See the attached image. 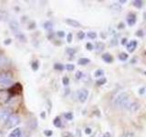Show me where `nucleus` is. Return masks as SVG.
I'll use <instances>...</instances> for the list:
<instances>
[{
	"label": "nucleus",
	"instance_id": "nucleus-38",
	"mask_svg": "<svg viewBox=\"0 0 146 137\" xmlns=\"http://www.w3.org/2000/svg\"><path fill=\"white\" fill-rule=\"evenodd\" d=\"M81 77H82V72L81 71H77V73H76V78H77V79L80 80Z\"/></svg>",
	"mask_w": 146,
	"mask_h": 137
},
{
	"label": "nucleus",
	"instance_id": "nucleus-35",
	"mask_svg": "<svg viewBox=\"0 0 146 137\" xmlns=\"http://www.w3.org/2000/svg\"><path fill=\"white\" fill-rule=\"evenodd\" d=\"M123 137H134V134H133V132H128L124 134V136H123Z\"/></svg>",
	"mask_w": 146,
	"mask_h": 137
},
{
	"label": "nucleus",
	"instance_id": "nucleus-46",
	"mask_svg": "<svg viewBox=\"0 0 146 137\" xmlns=\"http://www.w3.org/2000/svg\"><path fill=\"white\" fill-rule=\"evenodd\" d=\"M2 19V17H1V16H0V20H1Z\"/></svg>",
	"mask_w": 146,
	"mask_h": 137
},
{
	"label": "nucleus",
	"instance_id": "nucleus-45",
	"mask_svg": "<svg viewBox=\"0 0 146 137\" xmlns=\"http://www.w3.org/2000/svg\"><path fill=\"white\" fill-rule=\"evenodd\" d=\"M103 137H110V134L109 132H106L105 134H103Z\"/></svg>",
	"mask_w": 146,
	"mask_h": 137
},
{
	"label": "nucleus",
	"instance_id": "nucleus-47",
	"mask_svg": "<svg viewBox=\"0 0 146 137\" xmlns=\"http://www.w3.org/2000/svg\"><path fill=\"white\" fill-rule=\"evenodd\" d=\"M144 73H145V74H146V71H145V72H144Z\"/></svg>",
	"mask_w": 146,
	"mask_h": 137
},
{
	"label": "nucleus",
	"instance_id": "nucleus-42",
	"mask_svg": "<svg viewBox=\"0 0 146 137\" xmlns=\"http://www.w3.org/2000/svg\"><path fill=\"white\" fill-rule=\"evenodd\" d=\"M126 42H127V39L124 38V39H121V44H122V45H125Z\"/></svg>",
	"mask_w": 146,
	"mask_h": 137
},
{
	"label": "nucleus",
	"instance_id": "nucleus-32",
	"mask_svg": "<svg viewBox=\"0 0 146 137\" xmlns=\"http://www.w3.org/2000/svg\"><path fill=\"white\" fill-rule=\"evenodd\" d=\"M103 75V70H97V71L95 72V77H100Z\"/></svg>",
	"mask_w": 146,
	"mask_h": 137
},
{
	"label": "nucleus",
	"instance_id": "nucleus-4",
	"mask_svg": "<svg viewBox=\"0 0 146 137\" xmlns=\"http://www.w3.org/2000/svg\"><path fill=\"white\" fill-rule=\"evenodd\" d=\"M11 99V95L8 90H0V106L7 104Z\"/></svg>",
	"mask_w": 146,
	"mask_h": 137
},
{
	"label": "nucleus",
	"instance_id": "nucleus-13",
	"mask_svg": "<svg viewBox=\"0 0 146 137\" xmlns=\"http://www.w3.org/2000/svg\"><path fill=\"white\" fill-rule=\"evenodd\" d=\"M22 132H21V129L20 128H15L9 134L8 137H21Z\"/></svg>",
	"mask_w": 146,
	"mask_h": 137
},
{
	"label": "nucleus",
	"instance_id": "nucleus-34",
	"mask_svg": "<svg viewBox=\"0 0 146 137\" xmlns=\"http://www.w3.org/2000/svg\"><path fill=\"white\" fill-rule=\"evenodd\" d=\"M86 49H88V50H92V49H93V46H92V44L90 43V42H88V43L86 44Z\"/></svg>",
	"mask_w": 146,
	"mask_h": 137
},
{
	"label": "nucleus",
	"instance_id": "nucleus-44",
	"mask_svg": "<svg viewBox=\"0 0 146 137\" xmlns=\"http://www.w3.org/2000/svg\"><path fill=\"white\" fill-rule=\"evenodd\" d=\"M144 88H143V89H140V90H139V92L141 93V94H143V93H144Z\"/></svg>",
	"mask_w": 146,
	"mask_h": 137
},
{
	"label": "nucleus",
	"instance_id": "nucleus-39",
	"mask_svg": "<svg viewBox=\"0 0 146 137\" xmlns=\"http://www.w3.org/2000/svg\"><path fill=\"white\" fill-rule=\"evenodd\" d=\"M11 41H12V40H11L10 39H6V40L4 41V44H5V45H9V44L11 43Z\"/></svg>",
	"mask_w": 146,
	"mask_h": 137
},
{
	"label": "nucleus",
	"instance_id": "nucleus-41",
	"mask_svg": "<svg viewBox=\"0 0 146 137\" xmlns=\"http://www.w3.org/2000/svg\"><path fill=\"white\" fill-rule=\"evenodd\" d=\"M136 35H137V36H139V37L143 36V31H141H141H140V30H139V31H137V34H136Z\"/></svg>",
	"mask_w": 146,
	"mask_h": 137
},
{
	"label": "nucleus",
	"instance_id": "nucleus-36",
	"mask_svg": "<svg viewBox=\"0 0 146 137\" xmlns=\"http://www.w3.org/2000/svg\"><path fill=\"white\" fill-rule=\"evenodd\" d=\"M57 35H58V37H59V38H63V37H65V32L64 31H58Z\"/></svg>",
	"mask_w": 146,
	"mask_h": 137
},
{
	"label": "nucleus",
	"instance_id": "nucleus-31",
	"mask_svg": "<svg viewBox=\"0 0 146 137\" xmlns=\"http://www.w3.org/2000/svg\"><path fill=\"white\" fill-rule=\"evenodd\" d=\"M78 38H79V39H83L85 38V33L83 31H80L78 33Z\"/></svg>",
	"mask_w": 146,
	"mask_h": 137
},
{
	"label": "nucleus",
	"instance_id": "nucleus-19",
	"mask_svg": "<svg viewBox=\"0 0 146 137\" xmlns=\"http://www.w3.org/2000/svg\"><path fill=\"white\" fill-rule=\"evenodd\" d=\"M53 124L56 126V127H61L62 125V123H61V120H60V118L59 117H56L54 119V121H53Z\"/></svg>",
	"mask_w": 146,
	"mask_h": 137
},
{
	"label": "nucleus",
	"instance_id": "nucleus-14",
	"mask_svg": "<svg viewBox=\"0 0 146 137\" xmlns=\"http://www.w3.org/2000/svg\"><path fill=\"white\" fill-rule=\"evenodd\" d=\"M136 47H137V41L132 40L127 45V49H128V51H129V52H133L135 50V49H136Z\"/></svg>",
	"mask_w": 146,
	"mask_h": 137
},
{
	"label": "nucleus",
	"instance_id": "nucleus-5",
	"mask_svg": "<svg viewBox=\"0 0 146 137\" xmlns=\"http://www.w3.org/2000/svg\"><path fill=\"white\" fill-rule=\"evenodd\" d=\"M23 90V87L22 85L19 83V82H17V83L13 84L10 88L8 89V92L10 93L11 96H14V95H18L22 92Z\"/></svg>",
	"mask_w": 146,
	"mask_h": 137
},
{
	"label": "nucleus",
	"instance_id": "nucleus-22",
	"mask_svg": "<svg viewBox=\"0 0 146 137\" xmlns=\"http://www.w3.org/2000/svg\"><path fill=\"white\" fill-rule=\"evenodd\" d=\"M31 67H32V70L34 71L38 70V67H39V64H38V61H33L31 64Z\"/></svg>",
	"mask_w": 146,
	"mask_h": 137
},
{
	"label": "nucleus",
	"instance_id": "nucleus-12",
	"mask_svg": "<svg viewBox=\"0 0 146 137\" xmlns=\"http://www.w3.org/2000/svg\"><path fill=\"white\" fill-rule=\"evenodd\" d=\"M140 108H141V104L137 102L131 103L130 106H129V110H130L131 112H136L137 111H139Z\"/></svg>",
	"mask_w": 146,
	"mask_h": 137
},
{
	"label": "nucleus",
	"instance_id": "nucleus-25",
	"mask_svg": "<svg viewBox=\"0 0 146 137\" xmlns=\"http://www.w3.org/2000/svg\"><path fill=\"white\" fill-rule=\"evenodd\" d=\"M127 59H128V55L126 53L122 52L121 54H119V59H121V61H126Z\"/></svg>",
	"mask_w": 146,
	"mask_h": 137
},
{
	"label": "nucleus",
	"instance_id": "nucleus-28",
	"mask_svg": "<svg viewBox=\"0 0 146 137\" xmlns=\"http://www.w3.org/2000/svg\"><path fill=\"white\" fill-rule=\"evenodd\" d=\"M64 116H65V118L67 119V120H68V121H70V120H72V119H73L72 112H67V113L64 114Z\"/></svg>",
	"mask_w": 146,
	"mask_h": 137
},
{
	"label": "nucleus",
	"instance_id": "nucleus-27",
	"mask_svg": "<svg viewBox=\"0 0 146 137\" xmlns=\"http://www.w3.org/2000/svg\"><path fill=\"white\" fill-rule=\"evenodd\" d=\"M88 37H89L90 39H94L97 38V33L94 32V31H90V32H89V33H88Z\"/></svg>",
	"mask_w": 146,
	"mask_h": 137
},
{
	"label": "nucleus",
	"instance_id": "nucleus-40",
	"mask_svg": "<svg viewBox=\"0 0 146 137\" xmlns=\"http://www.w3.org/2000/svg\"><path fill=\"white\" fill-rule=\"evenodd\" d=\"M91 132V129L90 128H85V134H90Z\"/></svg>",
	"mask_w": 146,
	"mask_h": 137
},
{
	"label": "nucleus",
	"instance_id": "nucleus-3",
	"mask_svg": "<svg viewBox=\"0 0 146 137\" xmlns=\"http://www.w3.org/2000/svg\"><path fill=\"white\" fill-rule=\"evenodd\" d=\"M19 122H20V117L17 114H11L7 120V122H5V125H6L7 129H11V128H14L17 124H19Z\"/></svg>",
	"mask_w": 146,
	"mask_h": 137
},
{
	"label": "nucleus",
	"instance_id": "nucleus-33",
	"mask_svg": "<svg viewBox=\"0 0 146 137\" xmlns=\"http://www.w3.org/2000/svg\"><path fill=\"white\" fill-rule=\"evenodd\" d=\"M44 134H45L46 136L49 137V136H51V135L53 134V132H52V131H50V130H45V131H44Z\"/></svg>",
	"mask_w": 146,
	"mask_h": 137
},
{
	"label": "nucleus",
	"instance_id": "nucleus-10",
	"mask_svg": "<svg viewBox=\"0 0 146 137\" xmlns=\"http://www.w3.org/2000/svg\"><path fill=\"white\" fill-rule=\"evenodd\" d=\"M65 22L67 23L68 26H71L73 27H81L80 23L79 21L71 19V18H67V19H65Z\"/></svg>",
	"mask_w": 146,
	"mask_h": 137
},
{
	"label": "nucleus",
	"instance_id": "nucleus-2",
	"mask_svg": "<svg viewBox=\"0 0 146 137\" xmlns=\"http://www.w3.org/2000/svg\"><path fill=\"white\" fill-rule=\"evenodd\" d=\"M13 82V75L10 71H1L0 72V84L9 85Z\"/></svg>",
	"mask_w": 146,
	"mask_h": 137
},
{
	"label": "nucleus",
	"instance_id": "nucleus-23",
	"mask_svg": "<svg viewBox=\"0 0 146 137\" xmlns=\"http://www.w3.org/2000/svg\"><path fill=\"white\" fill-rule=\"evenodd\" d=\"M106 81H107L106 78H102V79H100V80H98L97 81H96V84L100 86V85H103V84L106 83Z\"/></svg>",
	"mask_w": 146,
	"mask_h": 137
},
{
	"label": "nucleus",
	"instance_id": "nucleus-9",
	"mask_svg": "<svg viewBox=\"0 0 146 137\" xmlns=\"http://www.w3.org/2000/svg\"><path fill=\"white\" fill-rule=\"evenodd\" d=\"M135 22H136V16H135V14H133V13L128 14V16H127V23H128V25H129V26H133L135 24Z\"/></svg>",
	"mask_w": 146,
	"mask_h": 137
},
{
	"label": "nucleus",
	"instance_id": "nucleus-15",
	"mask_svg": "<svg viewBox=\"0 0 146 137\" xmlns=\"http://www.w3.org/2000/svg\"><path fill=\"white\" fill-rule=\"evenodd\" d=\"M15 36H16V38L19 40V41H21V42H27V38H26V36L23 34V33H21L20 31H17V32H16L15 33Z\"/></svg>",
	"mask_w": 146,
	"mask_h": 137
},
{
	"label": "nucleus",
	"instance_id": "nucleus-21",
	"mask_svg": "<svg viewBox=\"0 0 146 137\" xmlns=\"http://www.w3.org/2000/svg\"><path fill=\"white\" fill-rule=\"evenodd\" d=\"M104 48H105V45L102 42H98L97 44H96V49H97L98 52H100Z\"/></svg>",
	"mask_w": 146,
	"mask_h": 137
},
{
	"label": "nucleus",
	"instance_id": "nucleus-26",
	"mask_svg": "<svg viewBox=\"0 0 146 137\" xmlns=\"http://www.w3.org/2000/svg\"><path fill=\"white\" fill-rule=\"evenodd\" d=\"M66 51H67V53H68V55H70V56H73V55L75 54L76 50H75L74 49H73V48H68Z\"/></svg>",
	"mask_w": 146,
	"mask_h": 137
},
{
	"label": "nucleus",
	"instance_id": "nucleus-1",
	"mask_svg": "<svg viewBox=\"0 0 146 137\" xmlns=\"http://www.w3.org/2000/svg\"><path fill=\"white\" fill-rule=\"evenodd\" d=\"M114 105L119 108H129L130 103H129V95L127 92H121L119 94L115 100H114Z\"/></svg>",
	"mask_w": 146,
	"mask_h": 137
},
{
	"label": "nucleus",
	"instance_id": "nucleus-17",
	"mask_svg": "<svg viewBox=\"0 0 146 137\" xmlns=\"http://www.w3.org/2000/svg\"><path fill=\"white\" fill-rule=\"evenodd\" d=\"M90 62V59H87V58H80L79 61H78L79 65H87V64Z\"/></svg>",
	"mask_w": 146,
	"mask_h": 137
},
{
	"label": "nucleus",
	"instance_id": "nucleus-43",
	"mask_svg": "<svg viewBox=\"0 0 146 137\" xmlns=\"http://www.w3.org/2000/svg\"><path fill=\"white\" fill-rule=\"evenodd\" d=\"M45 117H46V112H41V118L45 119Z\"/></svg>",
	"mask_w": 146,
	"mask_h": 137
},
{
	"label": "nucleus",
	"instance_id": "nucleus-29",
	"mask_svg": "<svg viewBox=\"0 0 146 137\" xmlns=\"http://www.w3.org/2000/svg\"><path fill=\"white\" fill-rule=\"evenodd\" d=\"M62 83H63V85L68 86V83H70V79H68V77H63V79H62Z\"/></svg>",
	"mask_w": 146,
	"mask_h": 137
},
{
	"label": "nucleus",
	"instance_id": "nucleus-24",
	"mask_svg": "<svg viewBox=\"0 0 146 137\" xmlns=\"http://www.w3.org/2000/svg\"><path fill=\"white\" fill-rule=\"evenodd\" d=\"M54 68H55V70H60L61 71V70H64V66L60 63H56L54 65Z\"/></svg>",
	"mask_w": 146,
	"mask_h": 137
},
{
	"label": "nucleus",
	"instance_id": "nucleus-7",
	"mask_svg": "<svg viewBox=\"0 0 146 137\" xmlns=\"http://www.w3.org/2000/svg\"><path fill=\"white\" fill-rule=\"evenodd\" d=\"M9 65H10V59L4 55H0V70H3Z\"/></svg>",
	"mask_w": 146,
	"mask_h": 137
},
{
	"label": "nucleus",
	"instance_id": "nucleus-16",
	"mask_svg": "<svg viewBox=\"0 0 146 137\" xmlns=\"http://www.w3.org/2000/svg\"><path fill=\"white\" fill-rule=\"evenodd\" d=\"M102 59L105 61V62H107V63H111L113 61V58L111 54H109V53H104L102 55Z\"/></svg>",
	"mask_w": 146,
	"mask_h": 137
},
{
	"label": "nucleus",
	"instance_id": "nucleus-20",
	"mask_svg": "<svg viewBox=\"0 0 146 137\" xmlns=\"http://www.w3.org/2000/svg\"><path fill=\"white\" fill-rule=\"evenodd\" d=\"M132 5L137 8H141L143 7V1H141V0H134V1H132Z\"/></svg>",
	"mask_w": 146,
	"mask_h": 137
},
{
	"label": "nucleus",
	"instance_id": "nucleus-18",
	"mask_svg": "<svg viewBox=\"0 0 146 137\" xmlns=\"http://www.w3.org/2000/svg\"><path fill=\"white\" fill-rule=\"evenodd\" d=\"M43 27H44V29H47V30H51V29H52V27H53V24H52V22L47 21V22H45L44 24H43Z\"/></svg>",
	"mask_w": 146,
	"mask_h": 137
},
{
	"label": "nucleus",
	"instance_id": "nucleus-30",
	"mask_svg": "<svg viewBox=\"0 0 146 137\" xmlns=\"http://www.w3.org/2000/svg\"><path fill=\"white\" fill-rule=\"evenodd\" d=\"M66 68H67V70H68V71H72V70L75 68V66L73 65V64H67Z\"/></svg>",
	"mask_w": 146,
	"mask_h": 137
},
{
	"label": "nucleus",
	"instance_id": "nucleus-6",
	"mask_svg": "<svg viewBox=\"0 0 146 137\" xmlns=\"http://www.w3.org/2000/svg\"><path fill=\"white\" fill-rule=\"evenodd\" d=\"M11 115L10 110L8 109H2L0 110V122H6L7 120L9 118V116Z\"/></svg>",
	"mask_w": 146,
	"mask_h": 137
},
{
	"label": "nucleus",
	"instance_id": "nucleus-8",
	"mask_svg": "<svg viewBox=\"0 0 146 137\" xmlns=\"http://www.w3.org/2000/svg\"><path fill=\"white\" fill-rule=\"evenodd\" d=\"M88 95H89V91L87 90L86 89H82L80 90L79 92V100L80 102H86L87 98H88Z\"/></svg>",
	"mask_w": 146,
	"mask_h": 137
},
{
	"label": "nucleus",
	"instance_id": "nucleus-37",
	"mask_svg": "<svg viewBox=\"0 0 146 137\" xmlns=\"http://www.w3.org/2000/svg\"><path fill=\"white\" fill-rule=\"evenodd\" d=\"M67 41L68 43H70L72 41V34L71 33H68V36H67Z\"/></svg>",
	"mask_w": 146,
	"mask_h": 137
},
{
	"label": "nucleus",
	"instance_id": "nucleus-11",
	"mask_svg": "<svg viewBox=\"0 0 146 137\" xmlns=\"http://www.w3.org/2000/svg\"><path fill=\"white\" fill-rule=\"evenodd\" d=\"M9 27H10V29L14 31V33L19 31V25H18L17 20H11L10 22H9Z\"/></svg>",
	"mask_w": 146,
	"mask_h": 137
}]
</instances>
